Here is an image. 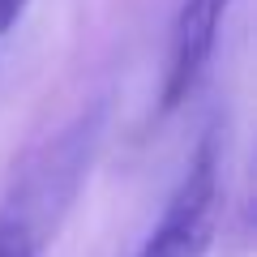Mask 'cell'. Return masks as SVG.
Instances as JSON below:
<instances>
[{"label":"cell","mask_w":257,"mask_h":257,"mask_svg":"<svg viewBox=\"0 0 257 257\" xmlns=\"http://www.w3.org/2000/svg\"><path fill=\"white\" fill-rule=\"evenodd\" d=\"M103 107L82 111L77 120L39 142L18 163L9 189L0 197V257H43L56 240L60 223L69 219L90 159L99 150Z\"/></svg>","instance_id":"obj_1"},{"label":"cell","mask_w":257,"mask_h":257,"mask_svg":"<svg viewBox=\"0 0 257 257\" xmlns=\"http://www.w3.org/2000/svg\"><path fill=\"white\" fill-rule=\"evenodd\" d=\"M219 227V150L206 138L133 257H206Z\"/></svg>","instance_id":"obj_2"},{"label":"cell","mask_w":257,"mask_h":257,"mask_svg":"<svg viewBox=\"0 0 257 257\" xmlns=\"http://www.w3.org/2000/svg\"><path fill=\"white\" fill-rule=\"evenodd\" d=\"M236 0H184L167 39V73H163V111H176L202 82L206 64L219 43V26Z\"/></svg>","instance_id":"obj_3"},{"label":"cell","mask_w":257,"mask_h":257,"mask_svg":"<svg viewBox=\"0 0 257 257\" xmlns=\"http://www.w3.org/2000/svg\"><path fill=\"white\" fill-rule=\"evenodd\" d=\"M26 5H30V0H0V35H9V30L22 22Z\"/></svg>","instance_id":"obj_4"}]
</instances>
